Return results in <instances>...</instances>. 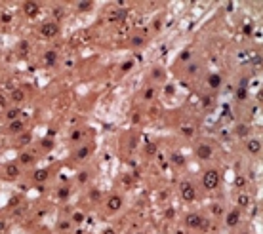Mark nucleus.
<instances>
[{"label":"nucleus","mask_w":263,"mask_h":234,"mask_svg":"<svg viewBox=\"0 0 263 234\" xmlns=\"http://www.w3.org/2000/svg\"><path fill=\"white\" fill-rule=\"evenodd\" d=\"M135 234H141V232H135Z\"/></svg>","instance_id":"3c124183"},{"label":"nucleus","mask_w":263,"mask_h":234,"mask_svg":"<svg viewBox=\"0 0 263 234\" xmlns=\"http://www.w3.org/2000/svg\"><path fill=\"white\" fill-rule=\"evenodd\" d=\"M59 228H61V230H67V228H71V225H69L67 221H63V223L59 225Z\"/></svg>","instance_id":"f704fd0d"},{"label":"nucleus","mask_w":263,"mask_h":234,"mask_svg":"<svg viewBox=\"0 0 263 234\" xmlns=\"http://www.w3.org/2000/svg\"><path fill=\"white\" fill-rule=\"evenodd\" d=\"M145 44V38L143 36H133V38H130V46L132 48H141Z\"/></svg>","instance_id":"4468645a"},{"label":"nucleus","mask_w":263,"mask_h":234,"mask_svg":"<svg viewBox=\"0 0 263 234\" xmlns=\"http://www.w3.org/2000/svg\"><path fill=\"white\" fill-rule=\"evenodd\" d=\"M172 162L176 164V166H183V164H185V158H183L181 154H177V152H173V154H172Z\"/></svg>","instance_id":"dca6fc26"},{"label":"nucleus","mask_w":263,"mask_h":234,"mask_svg":"<svg viewBox=\"0 0 263 234\" xmlns=\"http://www.w3.org/2000/svg\"><path fill=\"white\" fill-rule=\"evenodd\" d=\"M189 57H191V51H183V54H181V57H179V59H181V61H187Z\"/></svg>","instance_id":"72a5a7b5"},{"label":"nucleus","mask_w":263,"mask_h":234,"mask_svg":"<svg viewBox=\"0 0 263 234\" xmlns=\"http://www.w3.org/2000/svg\"><path fill=\"white\" fill-rule=\"evenodd\" d=\"M88 154H90V148H88V147H82L78 152H76V158H78V160H84Z\"/></svg>","instance_id":"f3484780"},{"label":"nucleus","mask_w":263,"mask_h":234,"mask_svg":"<svg viewBox=\"0 0 263 234\" xmlns=\"http://www.w3.org/2000/svg\"><path fill=\"white\" fill-rule=\"evenodd\" d=\"M196 156L200 160H210L212 158V147L210 145H198V148H196Z\"/></svg>","instance_id":"20e7f679"},{"label":"nucleus","mask_w":263,"mask_h":234,"mask_svg":"<svg viewBox=\"0 0 263 234\" xmlns=\"http://www.w3.org/2000/svg\"><path fill=\"white\" fill-rule=\"evenodd\" d=\"M103 234H116V232H115V228H105Z\"/></svg>","instance_id":"79ce46f5"},{"label":"nucleus","mask_w":263,"mask_h":234,"mask_svg":"<svg viewBox=\"0 0 263 234\" xmlns=\"http://www.w3.org/2000/svg\"><path fill=\"white\" fill-rule=\"evenodd\" d=\"M82 135H84V131H80V130L72 131V135H71V141H80V139H82Z\"/></svg>","instance_id":"4be33fe9"},{"label":"nucleus","mask_w":263,"mask_h":234,"mask_svg":"<svg viewBox=\"0 0 263 234\" xmlns=\"http://www.w3.org/2000/svg\"><path fill=\"white\" fill-rule=\"evenodd\" d=\"M107 208L111 209V211H118L120 208H122V198L120 196H111L107 202Z\"/></svg>","instance_id":"423d86ee"},{"label":"nucleus","mask_w":263,"mask_h":234,"mask_svg":"<svg viewBox=\"0 0 263 234\" xmlns=\"http://www.w3.org/2000/svg\"><path fill=\"white\" fill-rule=\"evenodd\" d=\"M166 217H168V219H172V217H173V209H172V208L166 211Z\"/></svg>","instance_id":"a19ab883"},{"label":"nucleus","mask_w":263,"mask_h":234,"mask_svg":"<svg viewBox=\"0 0 263 234\" xmlns=\"http://www.w3.org/2000/svg\"><path fill=\"white\" fill-rule=\"evenodd\" d=\"M67 196H69V188H61V190H59V198H61V200H65Z\"/></svg>","instance_id":"7c9ffc66"},{"label":"nucleus","mask_w":263,"mask_h":234,"mask_svg":"<svg viewBox=\"0 0 263 234\" xmlns=\"http://www.w3.org/2000/svg\"><path fill=\"white\" fill-rule=\"evenodd\" d=\"M208 84H210V88H219V86H221V76H219V74L208 76Z\"/></svg>","instance_id":"f8f14e48"},{"label":"nucleus","mask_w":263,"mask_h":234,"mask_svg":"<svg viewBox=\"0 0 263 234\" xmlns=\"http://www.w3.org/2000/svg\"><path fill=\"white\" fill-rule=\"evenodd\" d=\"M48 179V171L46 169H38V171H34V181L36 183H42V181Z\"/></svg>","instance_id":"ddd939ff"},{"label":"nucleus","mask_w":263,"mask_h":234,"mask_svg":"<svg viewBox=\"0 0 263 234\" xmlns=\"http://www.w3.org/2000/svg\"><path fill=\"white\" fill-rule=\"evenodd\" d=\"M90 198L94 200V202H95V200H99V198H101V192L97 190V188H94V190L90 192Z\"/></svg>","instance_id":"a878e982"},{"label":"nucleus","mask_w":263,"mask_h":234,"mask_svg":"<svg viewBox=\"0 0 263 234\" xmlns=\"http://www.w3.org/2000/svg\"><path fill=\"white\" fill-rule=\"evenodd\" d=\"M236 97H238V99H244V97H246V90H238Z\"/></svg>","instance_id":"c9c22d12"},{"label":"nucleus","mask_w":263,"mask_h":234,"mask_svg":"<svg viewBox=\"0 0 263 234\" xmlns=\"http://www.w3.org/2000/svg\"><path fill=\"white\" fill-rule=\"evenodd\" d=\"M23 97H25V95H23V91H21V90H14V93H11V99H14L15 103L23 101Z\"/></svg>","instance_id":"a211bd4d"},{"label":"nucleus","mask_w":263,"mask_h":234,"mask_svg":"<svg viewBox=\"0 0 263 234\" xmlns=\"http://www.w3.org/2000/svg\"><path fill=\"white\" fill-rule=\"evenodd\" d=\"M57 33H59L57 23H44V25L40 27V34L46 36V38H54Z\"/></svg>","instance_id":"7ed1b4c3"},{"label":"nucleus","mask_w":263,"mask_h":234,"mask_svg":"<svg viewBox=\"0 0 263 234\" xmlns=\"http://www.w3.org/2000/svg\"><path fill=\"white\" fill-rule=\"evenodd\" d=\"M236 131H238V135H242V137H244L246 133H248V128H246V126H238V128H236Z\"/></svg>","instance_id":"c756f323"},{"label":"nucleus","mask_w":263,"mask_h":234,"mask_svg":"<svg viewBox=\"0 0 263 234\" xmlns=\"http://www.w3.org/2000/svg\"><path fill=\"white\" fill-rule=\"evenodd\" d=\"M160 25H162V21H160V19H156V21H155V29H160Z\"/></svg>","instance_id":"a18cd8bd"},{"label":"nucleus","mask_w":263,"mask_h":234,"mask_svg":"<svg viewBox=\"0 0 263 234\" xmlns=\"http://www.w3.org/2000/svg\"><path fill=\"white\" fill-rule=\"evenodd\" d=\"M162 74H164L162 68H158V67L153 68V78H155V80H160V78H162Z\"/></svg>","instance_id":"412c9836"},{"label":"nucleus","mask_w":263,"mask_h":234,"mask_svg":"<svg viewBox=\"0 0 263 234\" xmlns=\"http://www.w3.org/2000/svg\"><path fill=\"white\" fill-rule=\"evenodd\" d=\"M6 173H8V177H11V179H14V177H17V175H19V169H17V166L10 164V166L6 168Z\"/></svg>","instance_id":"2eb2a0df"},{"label":"nucleus","mask_w":263,"mask_h":234,"mask_svg":"<svg viewBox=\"0 0 263 234\" xmlns=\"http://www.w3.org/2000/svg\"><path fill=\"white\" fill-rule=\"evenodd\" d=\"M196 71H198V67H196V65H189V74H195Z\"/></svg>","instance_id":"e433bc0d"},{"label":"nucleus","mask_w":263,"mask_h":234,"mask_svg":"<svg viewBox=\"0 0 263 234\" xmlns=\"http://www.w3.org/2000/svg\"><path fill=\"white\" fill-rule=\"evenodd\" d=\"M19 160H21V164H31L33 162V156H31L29 152H23V154L19 156Z\"/></svg>","instance_id":"6ab92c4d"},{"label":"nucleus","mask_w":263,"mask_h":234,"mask_svg":"<svg viewBox=\"0 0 263 234\" xmlns=\"http://www.w3.org/2000/svg\"><path fill=\"white\" fill-rule=\"evenodd\" d=\"M17 114H19L17 108H11V111H8V120H11V122H14V120L17 118Z\"/></svg>","instance_id":"5701e85b"},{"label":"nucleus","mask_w":263,"mask_h":234,"mask_svg":"<svg viewBox=\"0 0 263 234\" xmlns=\"http://www.w3.org/2000/svg\"><path fill=\"white\" fill-rule=\"evenodd\" d=\"M42 147L50 148V147H52V141H50V139H44V141H42Z\"/></svg>","instance_id":"58836bf2"},{"label":"nucleus","mask_w":263,"mask_h":234,"mask_svg":"<svg viewBox=\"0 0 263 234\" xmlns=\"http://www.w3.org/2000/svg\"><path fill=\"white\" fill-rule=\"evenodd\" d=\"M246 148H248V152H252V154H257V152L261 151V143L257 139H252V141H248Z\"/></svg>","instance_id":"9d476101"},{"label":"nucleus","mask_w":263,"mask_h":234,"mask_svg":"<svg viewBox=\"0 0 263 234\" xmlns=\"http://www.w3.org/2000/svg\"><path fill=\"white\" fill-rule=\"evenodd\" d=\"M132 67H133V61H126V63H122V71H130Z\"/></svg>","instance_id":"2f4dec72"},{"label":"nucleus","mask_w":263,"mask_h":234,"mask_svg":"<svg viewBox=\"0 0 263 234\" xmlns=\"http://www.w3.org/2000/svg\"><path fill=\"white\" fill-rule=\"evenodd\" d=\"M212 213H214V215H221V213H223V208H221L219 204L212 205Z\"/></svg>","instance_id":"393cba45"},{"label":"nucleus","mask_w":263,"mask_h":234,"mask_svg":"<svg viewBox=\"0 0 263 234\" xmlns=\"http://www.w3.org/2000/svg\"><path fill=\"white\" fill-rule=\"evenodd\" d=\"M238 221H240V211L238 209H233V211L227 213V227H234V225H238Z\"/></svg>","instance_id":"0eeeda50"},{"label":"nucleus","mask_w":263,"mask_h":234,"mask_svg":"<svg viewBox=\"0 0 263 234\" xmlns=\"http://www.w3.org/2000/svg\"><path fill=\"white\" fill-rule=\"evenodd\" d=\"M185 225L191 227V228H198L202 225V217L198 215V213H189L187 219H185Z\"/></svg>","instance_id":"39448f33"},{"label":"nucleus","mask_w":263,"mask_h":234,"mask_svg":"<svg viewBox=\"0 0 263 234\" xmlns=\"http://www.w3.org/2000/svg\"><path fill=\"white\" fill-rule=\"evenodd\" d=\"M155 151H156L155 145H149V147H147V152H149V154H155Z\"/></svg>","instance_id":"4c0bfd02"},{"label":"nucleus","mask_w":263,"mask_h":234,"mask_svg":"<svg viewBox=\"0 0 263 234\" xmlns=\"http://www.w3.org/2000/svg\"><path fill=\"white\" fill-rule=\"evenodd\" d=\"M29 139H31V135H23L21 137V143H29Z\"/></svg>","instance_id":"37998d69"},{"label":"nucleus","mask_w":263,"mask_h":234,"mask_svg":"<svg viewBox=\"0 0 263 234\" xmlns=\"http://www.w3.org/2000/svg\"><path fill=\"white\" fill-rule=\"evenodd\" d=\"M4 227H6V223H4V221H0V230H4Z\"/></svg>","instance_id":"09e8293b"},{"label":"nucleus","mask_w":263,"mask_h":234,"mask_svg":"<svg viewBox=\"0 0 263 234\" xmlns=\"http://www.w3.org/2000/svg\"><path fill=\"white\" fill-rule=\"evenodd\" d=\"M78 181H80V183H86V181H88V173H86V171H82V173L78 175Z\"/></svg>","instance_id":"473e14b6"},{"label":"nucleus","mask_w":263,"mask_h":234,"mask_svg":"<svg viewBox=\"0 0 263 234\" xmlns=\"http://www.w3.org/2000/svg\"><path fill=\"white\" fill-rule=\"evenodd\" d=\"M90 8H92V2H80L78 4V10H90Z\"/></svg>","instance_id":"cd10ccee"},{"label":"nucleus","mask_w":263,"mask_h":234,"mask_svg":"<svg viewBox=\"0 0 263 234\" xmlns=\"http://www.w3.org/2000/svg\"><path fill=\"white\" fill-rule=\"evenodd\" d=\"M242 234H248V232H242Z\"/></svg>","instance_id":"8fccbe9b"},{"label":"nucleus","mask_w":263,"mask_h":234,"mask_svg":"<svg viewBox=\"0 0 263 234\" xmlns=\"http://www.w3.org/2000/svg\"><path fill=\"white\" fill-rule=\"evenodd\" d=\"M202 185H204V188H208V190L217 188V185H219V173H217L216 169H208V171L204 173V177H202Z\"/></svg>","instance_id":"f257e3e1"},{"label":"nucleus","mask_w":263,"mask_h":234,"mask_svg":"<svg viewBox=\"0 0 263 234\" xmlns=\"http://www.w3.org/2000/svg\"><path fill=\"white\" fill-rule=\"evenodd\" d=\"M82 219H84V217H82V213H76V215H75V221H76V223H80Z\"/></svg>","instance_id":"ea45409f"},{"label":"nucleus","mask_w":263,"mask_h":234,"mask_svg":"<svg viewBox=\"0 0 263 234\" xmlns=\"http://www.w3.org/2000/svg\"><path fill=\"white\" fill-rule=\"evenodd\" d=\"M166 196H168V192H166V190L160 192V200H166Z\"/></svg>","instance_id":"49530a36"},{"label":"nucleus","mask_w":263,"mask_h":234,"mask_svg":"<svg viewBox=\"0 0 263 234\" xmlns=\"http://www.w3.org/2000/svg\"><path fill=\"white\" fill-rule=\"evenodd\" d=\"M181 196H183V200L185 202H193L196 198V190H195V187H193L191 183H181Z\"/></svg>","instance_id":"f03ea898"},{"label":"nucleus","mask_w":263,"mask_h":234,"mask_svg":"<svg viewBox=\"0 0 263 234\" xmlns=\"http://www.w3.org/2000/svg\"><path fill=\"white\" fill-rule=\"evenodd\" d=\"M23 128H25V122H23V120H14V122L8 126V130H10L11 133H19V131H23Z\"/></svg>","instance_id":"1a4fd4ad"},{"label":"nucleus","mask_w":263,"mask_h":234,"mask_svg":"<svg viewBox=\"0 0 263 234\" xmlns=\"http://www.w3.org/2000/svg\"><path fill=\"white\" fill-rule=\"evenodd\" d=\"M248 196H246V194H242V196H238V204H240V205H248Z\"/></svg>","instance_id":"c85d7f7f"},{"label":"nucleus","mask_w":263,"mask_h":234,"mask_svg":"<svg viewBox=\"0 0 263 234\" xmlns=\"http://www.w3.org/2000/svg\"><path fill=\"white\" fill-rule=\"evenodd\" d=\"M181 131H183V135H187V137H191L193 133H195V128H189V126H183V128H181Z\"/></svg>","instance_id":"aec40b11"},{"label":"nucleus","mask_w":263,"mask_h":234,"mask_svg":"<svg viewBox=\"0 0 263 234\" xmlns=\"http://www.w3.org/2000/svg\"><path fill=\"white\" fill-rule=\"evenodd\" d=\"M143 95H145V99H153V95H155V90H153V88H147Z\"/></svg>","instance_id":"bb28decb"},{"label":"nucleus","mask_w":263,"mask_h":234,"mask_svg":"<svg viewBox=\"0 0 263 234\" xmlns=\"http://www.w3.org/2000/svg\"><path fill=\"white\" fill-rule=\"evenodd\" d=\"M234 185H236L238 188H242V187H244V185H246V179H244V177H242V175H238L236 179H234Z\"/></svg>","instance_id":"b1692460"},{"label":"nucleus","mask_w":263,"mask_h":234,"mask_svg":"<svg viewBox=\"0 0 263 234\" xmlns=\"http://www.w3.org/2000/svg\"><path fill=\"white\" fill-rule=\"evenodd\" d=\"M27 48H29V44H27V42H21V51H27Z\"/></svg>","instance_id":"c03bdc74"},{"label":"nucleus","mask_w":263,"mask_h":234,"mask_svg":"<svg viewBox=\"0 0 263 234\" xmlns=\"http://www.w3.org/2000/svg\"><path fill=\"white\" fill-rule=\"evenodd\" d=\"M44 61H46V65H55L57 54H55V51H46V54H44Z\"/></svg>","instance_id":"9b49d317"},{"label":"nucleus","mask_w":263,"mask_h":234,"mask_svg":"<svg viewBox=\"0 0 263 234\" xmlns=\"http://www.w3.org/2000/svg\"><path fill=\"white\" fill-rule=\"evenodd\" d=\"M23 11H25L29 17H33V15L38 14V4L36 2H25L23 4Z\"/></svg>","instance_id":"6e6552de"},{"label":"nucleus","mask_w":263,"mask_h":234,"mask_svg":"<svg viewBox=\"0 0 263 234\" xmlns=\"http://www.w3.org/2000/svg\"><path fill=\"white\" fill-rule=\"evenodd\" d=\"M10 19H11V17H10L8 14H4V15H2V21H10Z\"/></svg>","instance_id":"de8ad7c7"}]
</instances>
